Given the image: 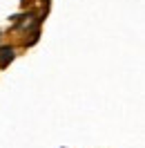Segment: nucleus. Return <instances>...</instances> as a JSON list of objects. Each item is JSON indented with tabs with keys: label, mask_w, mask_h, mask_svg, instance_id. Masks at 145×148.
I'll use <instances>...</instances> for the list:
<instances>
[{
	"label": "nucleus",
	"mask_w": 145,
	"mask_h": 148,
	"mask_svg": "<svg viewBox=\"0 0 145 148\" xmlns=\"http://www.w3.org/2000/svg\"><path fill=\"white\" fill-rule=\"evenodd\" d=\"M11 58H14V49H2L0 52V63L2 65L7 63V61H11Z\"/></svg>",
	"instance_id": "obj_1"
}]
</instances>
